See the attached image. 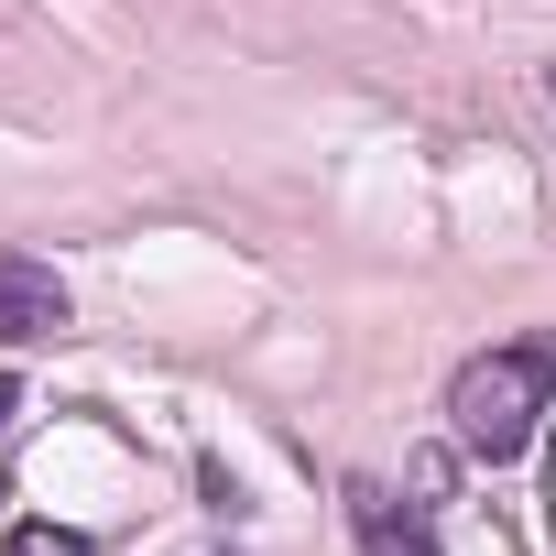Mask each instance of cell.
<instances>
[{"label":"cell","mask_w":556,"mask_h":556,"mask_svg":"<svg viewBox=\"0 0 556 556\" xmlns=\"http://www.w3.org/2000/svg\"><path fill=\"white\" fill-rule=\"evenodd\" d=\"M545 415H556V328L545 339H502V350H480V361H458V382H447V447L458 458H523L534 437H545Z\"/></svg>","instance_id":"1"},{"label":"cell","mask_w":556,"mask_h":556,"mask_svg":"<svg viewBox=\"0 0 556 556\" xmlns=\"http://www.w3.org/2000/svg\"><path fill=\"white\" fill-rule=\"evenodd\" d=\"M66 285H55V262L34 251H0V350H34V339H66Z\"/></svg>","instance_id":"2"},{"label":"cell","mask_w":556,"mask_h":556,"mask_svg":"<svg viewBox=\"0 0 556 556\" xmlns=\"http://www.w3.org/2000/svg\"><path fill=\"white\" fill-rule=\"evenodd\" d=\"M339 513H350L361 556H437V523H426V502H393L382 480H350V491H339Z\"/></svg>","instance_id":"3"},{"label":"cell","mask_w":556,"mask_h":556,"mask_svg":"<svg viewBox=\"0 0 556 556\" xmlns=\"http://www.w3.org/2000/svg\"><path fill=\"white\" fill-rule=\"evenodd\" d=\"M0 545H12V556H99V545H88L77 523H12Z\"/></svg>","instance_id":"4"},{"label":"cell","mask_w":556,"mask_h":556,"mask_svg":"<svg viewBox=\"0 0 556 556\" xmlns=\"http://www.w3.org/2000/svg\"><path fill=\"white\" fill-rule=\"evenodd\" d=\"M12 404H23V382H12V371H0V426H12Z\"/></svg>","instance_id":"5"},{"label":"cell","mask_w":556,"mask_h":556,"mask_svg":"<svg viewBox=\"0 0 556 556\" xmlns=\"http://www.w3.org/2000/svg\"><path fill=\"white\" fill-rule=\"evenodd\" d=\"M545 99H556V66H545Z\"/></svg>","instance_id":"6"}]
</instances>
